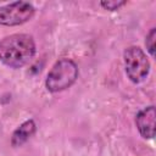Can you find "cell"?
Wrapping results in <instances>:
<instances>
[{
    "mask_svg": "<svg viewBox=\"0 0 156 156\" xmlns=\"http://www.w3.org/2000/svg\"><path fill=\"white\" fill-rule=\"evenodd\" d=\"M37 46L32 35L10 34L0 39V62L10 68H21L35 56Z\"/></svg>",
    "mask_w": 156,
    "mask_h": 156,
    "instance_id": "6da1fadb",
    "label": "cell"
},
{
    "mask_svg": "<svg viewBox=\"0 0 156 156\" xmlns=\"http://www.w3.org/2000/svg\"><path fill=\"white\" fill-rule=\"evenodd\" d=\"M77 63L67 57L57 60L45 78V88L50 93H60L71 88L78 78Z\"/></svg>",
    "mask_w": 156,
    "mask_h": 156,
    "instance_id": "7a4b0ae2",
    "label": "cell"
},
{
    "mask_svg": "<svg viewBox=\"0 0 156 156\" xmlns=\"http://www.w3.org/2000/svg\"><path fill=\"white\" fill-rule=\"evenodd\" d=\"M123 62L126 76L132 83L139 84L147 78L151 65L149 57L140 46H128L123 51Z\"/></svg>",
    "mask_w": 156,
    "mask_h": 156,
    "instance_id": "3957f363",
    "label": "cell"
},
{
    "mask_svg": "<svg viewBox=\"0 0 156 156\" xmlns=\"http://www.w3.org/2000/svg\"><path fill=\"white\" fill-rule=\"evenodd\" d=\"M35 9L27 1H13L0 6V26L15 27L27 23L34 16Z\"/></svg>",
    "mask_w": 156,
    "mask_h": 156,
    "instance_id": "277c9868",
    "label": "cell"
},
{
    "mask_svg": "<svg viewBox=\"0 0 156 156\" xmlns=\"http://www.w3.org/2000/svg\"><path fill=\"white\" fill-rule=\"evenodd\" d=\"M155 121H156V110L154 105L141 108L135 115V126L141 138L154 139L155 136Z\"/></svg>",
    "mask_w": 156,
    "mask_h": 156,
    "instance_id": "5b68a950",
    "label": "cell"
},
{
    "mask_svg": "<svg viewBox=\"0 0 156 156\" xmlns=\"http://www.w3.org/2000/svg\"><path fill=\"white\" fill-rule=\"evenodd\" d=\"M37 130V124L34 122V119H27L23 123H21L12 133L11 135V145L13 147H18L22 146Z\"/></svg>",
    "mask_w": 156,
    "mask_h": 156,
    "instance_id": "8992f818",
    "label": "cell"
},
{
    "mask_svg": "<svg viewBox=\"0 0 156 156\" xmlns=\"http://www.w3.org/2000/svg\"><path fill=\"white\" fill-rule=\"evenodd\" d=\"M155 39H156V28H151L145 37V46L147 52L152 57L155 56Z\"/></svg>",
    "mask_w": 156,
    "mask_h": 156,
    "instance_id": "52a82bcc",
    "label": "cell"
},
{
    "mask_svg": "<svg viewBox=\"0 0 156 156\" xmlns=\"http://www.w3.org/2000/svg\"><path fill=\"white\" fill-rule=\"evenodd\" d=\"M126 4H127L126 0H105V1H100V6L104 10H107V11H117L122 6H124Z\"/></svg>",
    "mask_w": 156,
    "mask_h": 156,
    "instance_id": "ba28073f",
    "label": "cell"
}]
</instances>
